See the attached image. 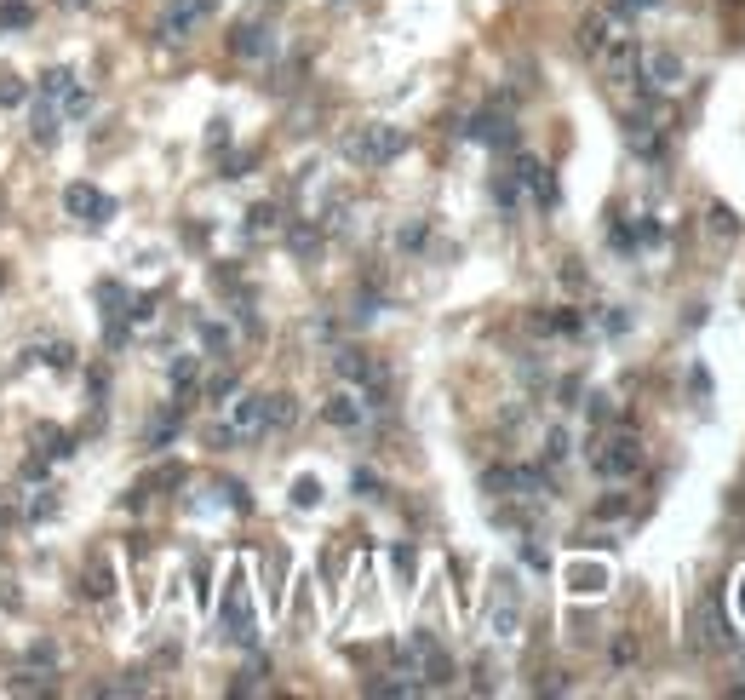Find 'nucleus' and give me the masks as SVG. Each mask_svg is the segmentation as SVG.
<instances>
[{
  "label": "nucleus",
  "mask_w": 745,
  "mask_h": 700,
  "mask_svg": "<svg viewBox=\"0 0 745 700\" xmlns=\"http://www.w3.org/2000/svg\"><path fill=\"white\" fill-rule=\"evenodd\" d=\"M401 150H407V132L401 127H361V132L345 138V155L361 161V167H384V161H396Z\"/></svg>",
  "instance_id": "obj_1"
},
{
  "label": "nucleus",
  "mask_w": 745,
  "mask_h": 700,
  "mask_svg": "<svg viewBox=\"0 0 745 700\" xmlns=\"http://www.w3.org/2000/svg\"><path fill=\"white\" fill-rule=\"evenodd\" d=\"M64 213H69V219H81V224H92V230H97V224H109V219H115V201H109V196H104V190H97V184H87V178H75V184L64 190Z\"/></svg>",
  "instance_id": "obj_2"
},
{
  "label": "nucleus",
  "mask_w": 745,
  "mask_h": 700,
  "mask_svg": "<svg viewBox=\"0 0 745 700\" xmlns=\"http://www.w3.org/2000/svg\"><path fill=\"white\" fill-rule=\"evenodd\" d=\"M591 465L602 471V477H631V471L642 465V442L637 437H608L602 448L591 454Z\"/></svg>",
  "instance_id": "obj_3"
},
{
  "label": "nucleus",
  "mask_w": 745,
  "mask_h": 700,
  "mask_svg": "<svg viewBox=\"0 0 745 700\" xmlns=\"http://www.w3.org/2000/svg\"><path fill=\"white\" fill-rule=\"evenodd\" d=\"M206 12H213V0H173V6L161 12V41H190Z\"/></svg>",
  "instance_id": "obj_4"
},
{
  "label": "nucleus",
  "mask_w": 745,
  "mask_h": 700,
  "mask_svg": "<svg viewBox=\"0 0 745 700\" xmlns=\"http://www.w3.org/2000/svg\"><path fill=\"white\" fill-rule=\"evenodd\" d=\"M270 425V396H241L236 414H229V437H259V431Z\"/></svg>",
  "instance_id": "obj_5"
},
{
  "label": "nucleus",
  "mask_w": 745,
  "mask_h": 700,
  "mask_svg": "<svg viewBox=\"0 0 745 700\" xmlns=\"http://www.w3.org/2000/svg\"><path fill=\"white\" fill-rule=\"evenodd\" d=\"M81 597H92V603L115 597V563L109 557H87V569H81Z\"/></svg>",
  "instance_id": "obj_6"
},
{
  "label": "nucleus",
  "mask_w": 745,
  "mask_h": 700,
  "mask_svg": "<svg viewBox=\"0 0 745 700\" xmlns=\"http://www.w3.org/2000/svg\"><path fill=\"white\" fill-rule=\"evenodd\" d=\"M58 132H64V104L41 98V104H35V121H29V138L41 144V150H52V144H58Z\"/></svg>",
  "instance_id": "obj_7"
},
{
  "label": "nucleus",
  "mask_w": 745,
  "mask_h": 700,
  "mask_svg": "<svg viewBox=\"0 0 745 700\" xmlns=\"http://www.w3.org/2000/svg\"><path fill=\"white\" fill-rule=\"evenodd\" d=\"M23 362H46V368H58V373H75V345L69 339H46V345H35V350H23Z\"/></svg>",
  "instance_id": "obj_8"
},
{
  "label": "nucleus",
  "mask_w": 745,
  "mask_h": 700,
  "mask_svg": "<svg viewBox=\"0 0 745 700\" xmlns=\"http://www.w3.org/2000/svg\"><path fill=\"white\" fill-rule=\"evenodd\" d=\"M41 98H52V104H69V98H75V69H64V64L41 69Z\"/></svg>",
  "instance_id": "obj_9"
},
{
  "label": "nucleus",
  "mask_w": 745,
  "mask_h": 700,
  "mask_svg": "<svg viewBox=\"0 0 745 700\" xmlns=\"http://www.w3.org/2000/svg\"><path fill=\"white\" fill-rule=\"evenodd\" d=\"M322 414H327V425H361V402H356L350 391H338L333 402L322 408Z\"/></svg>",
  "instance_id": "obj_10"
},
{
  "label": "nucleus",
  "mask_w": 745,
  "mask_h": 700,
  "mask_svg": "<svg viewBox=\"0 0 745 700\" xmlns=\"http://www.w3.org/2000/svg\"><path fill=\"white\" fill-rule=\"evenodd\" d=\"M23 660H29L35 672H52V678H58V660H64V655H58V643H52V637H35V643L23 649Z\"/></svg>",
  "instance_id": "obj_11"
},
{
  "label": "nucleus",
  "mask_w": 745,
  "mask_h": 700,
  "mask_svg": "<svg viewBox=\"0 0 745 700\" xmlns=\"http://www.w3.org/2000/svg\"><path fill=\"white\" fill-rule=\"evenodd\" d=\"M58 488H35V500L23 505V523H46V517H58Z\"/></svg>",
  "instance_id": "obj_12"
},
{
  "label": "nucleus",
  "mask_w": 745,
  "mask_h": 700,
  "mask_svg": "<svg viewBox=\"0 0 745 700\" xmlns=\"http://www.w3.org/2000/svg\"><path fill=\"white\" fill-rule=\"evenodd\" d=\"M470 132H476L482 144H510V138H516L505 115H476V127H470Z\"/></svg>",
  "instance_id": "obj_13"
},
{
  "label": "nucleus",
  "mask_w": 745,
  "mask_h": 700,
  "mask_svg": "<svg viewBox=\"0 0 745 700\" xmlns=\"http://www.w3.org/2000/svg\"><path fill=\"white\" fill-rule=\"evenodd\" d=\"M0 104H6V110L29 104V81H23V75H12V69H0Z\"/></svg>",
  "instance_id": "obj_14"
},
{
  "label": "nucleus",
  "mask_w": 745,
  "mask_h": 700,
  "mask_svg": "<svg viewBox=\"0 0 745 700\" xmlns=\"http://www.w3.org/2000/svg\"><path fill=\"white\" fill-rule=\"evenodd\" d=\"M338 373H345V379H378V368L361 350H338Z\"/></svg>",
  "instance_id": "obj_15"
},
{
  "label": "nucleus",
  "mask_w": 745,
  "mask_h": 700,
  "mask_svg": "<svg viewBox=\"0 0 745 700\" xmlns=\"http://www.w3.org/2000/svg\"><path fill=\"white\" fill-rule=\"evenodd\" d=\"M236 52H241V58H264V52H270V35L247 23V29H236Z\"/></svg>",
  "instance_id": "obj_16"
},
{
  "label": "nucleus",
  "mask_w": 745,
  "mask_h": 700,
  "mask_svg": "<svg viewBox=\"0 0 745 700\" xmlns=\"http://www.w3.org/2000/svg\"><path fill=\"white\" fill-rule=\"evenodd\" d=\"M29 18H35L29 0H0V29H23Z\"/></svg>",
  "instance_id": "obj_17"
},
{
  "label": "nucleus",
  "mask_w": 745,
  "mask_h": 700,
  "mask_svg": "<svg viewBox=\"0 0 745 700\" xmlns=\"http://www.w3.org/2000/svg\"><path fill=\"white\" fill-rule=\"evenodd\" d=\"M167 373H173V385H178V391H190V385H195V356H178Z\"/></svg>",
  "instance_id": "obj_18"
},
{
  "label": "nucleus",
  "mask_w": 745,
  "mask_h": 700,
  "mask_svg": "<svg viewBox=\"0 0 745 700\" xmlns=\"http://www.w3.org/2000/svg\"><path fill=\"white\" fill-rule=\"evenodd\" d=\"M292 500H299V505H315V500H322V482H315V477H299V482H292Z\"/></svg>",
  "instance_id": "obj_19"
}]
</instances>
